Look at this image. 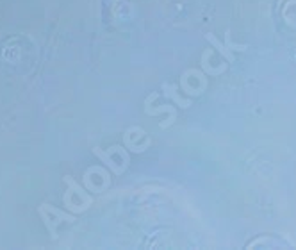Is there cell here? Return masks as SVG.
I'll use <instances>...</instances> for the list:
<instances>
[{"label": "cell", "instance_id": "277c9868", "mask_svg": "<svg viewBox=\"0 0 296 250\" xmlns=\"http://www.w3.org/2000/svg\"><path fill=\"white\" fill-rule=\"evenodd\" d=\"M162 113H168L170 118H172V124H175V120H177V109H175L172 104H164V105H159V107H150V104H145V115L159 116L162 115Z\"/></svg>", "mask_w": 296, "mask_h": 250}, {"label": "cell", "instance_id": "6da1fadb", "mask_svg": "<svg viewBox=\"0 0 296 250\" xmlns=\"http://www.w3.org/2000/svg\"><path fill=\"white\" fill-rule=\"evenodd\" d=\"M211 56H213V48H205V50L202 52V58H200V64H202V70L205 72V75H209V77H218V75H221V73L227 72L229 62L225 61V62H221L219 66H213V64L209 62Z\"/></svg>", "mask_w": 296, "mask_h": 250}, {"label": "cell", "instance_id": "3957f363", "mask_svg": "<svg viewBox=\"0 0 296 250\" xmlns=\"http://www.w3.org/2000/svg\"><path fill=\"white\" fill-rule=\"evenodd\" d=\"M205 40H207L211 45H213V48H216L219 54H221V58L225 59V61L229 62V64H232V62H236V56H234V50H230L229 45L223 42H219L218 38H216V34L214 32H207L205 34Z\"/></svg>", "mask_w": 296, "mask_h": 250}, {"label": "cell", "instance_id": "7a4b0ae2", "mask_svg": "<svg viewBox=\"0 0 296 250\" xmlns=\"http://www.w3.org/2000/svg\"><path fill=\"white\" fill-rule=\"evenodd\" d=\"M178 86L177 84H170V83H164L162 84V91H164V97L170 99L175 105L182 107V109H187V107H191L193 100L191 99H182L180 93L177 91Z\"/></svg>", "mask_w": 296, "mask_h": 250}]
</instances>
